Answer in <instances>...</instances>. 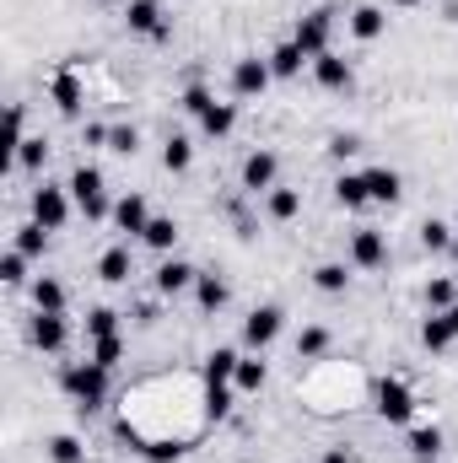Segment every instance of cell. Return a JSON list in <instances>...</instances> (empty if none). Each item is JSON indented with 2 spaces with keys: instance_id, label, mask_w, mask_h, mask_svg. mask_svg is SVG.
<instances>
[{
  "instance_id": "1",
  "label": "cell",
  "mask_w": 458,
  "mask_h": 463,
  "mask_svg": "<svg viewBox=\"0 0 458 463\" xmlns=\"http://www.w3.org/2000/svg\"><path fill=\"white\" fill-rule=\"evenodd\" d=\"M60 388L76 399V410L87 415V410H98L103 399H109V366H98V361H71L65 372H60Z\"/></svg>"
},
{
  "instance_id": "2",
  "label": "cell",
  "mask_w": 458,
  "mask_h": 463,
  "mask_svg": "<svg viewBox=\"0 0 458 463\" xmlns=\"http://www.w3.org/2000/svg\"><path fill=\"white\" fill-rule=\"evenodd\" d=\"M71 200H76V211L87 216V222H103V216H114V205H109V194H103V173L92 167V162H81L76 173H71Z\"/></svg>"
},
{
  "instance_id": "3",
  "label": "cell",
  "mask_w": 458,
  "mask_h": 463,
  "mask_svg": "<svg viewBox=\"0 0 458 463\" xmlns=\"http://www.w3.org/2000/svg\"><path fill=\"white\" fill-rule=\"evenodd\" d=\"M329 33H335V5H319V11H308V16L297 22L291 43H297L308 60H319V54H329Z\"/></svg>"
},
{
  "instance_id": "4",
  "label": "cell",
  "mask_w": 458,
  "mask_h": 463,
  "mask_svg": "<svg viewBox=\"0 0 458 463\" xmlns=\"http://www.w3.org/2000/svg\"><path fill=\"white\" fill-rule=\"evenodd\" d=\"M71 189H60V184H43V189H33V222L49 232H60L65 222H71Z\"/></svg>"
},
{
  "instance_id": "5",
  "label": "cell",
  "mask_w": 458,
  "mask_h": 463,
  "mask_svg": "<svg viewBox=\"0 0 458 463\" xmlns=\"http://www.w3.org/2000/svg\"><path fill=\"white\" fill-rule=\"evenodd\" d=\"M270 81H275V71H270L264 54H243V60L232 65V98H264Z\"/></svg>"
},
{
  "instance_id": "6",
  "label": "cell",
  "mask_w": 458,
  "mask_h": 463,
  "mask_svg": "<svg viewBox=\"0 0 458 463\" xmlns=\"http://www.w3.org/2000/svg\"><path fill=\"white\" fill-rule=\"evenodd\" d=\"M377 415L388 420V426H410V415H415V393L405 388V383H377Z\"/></svg>"
},
{
  "instance_id": "7",
  "label": "cell",
  "mask_w": 458,
  "mask_h": 463,
  "mask_svg": "<svg viewBox=\"0 0 458 463\" xmlns=\"http://www.w3.org/2000/svg\"><path fill=\"white\" fill-rule=\"evenodd\" d=\"M281 324H286V313H281L275 302L253 307V313H248V324H243V345H248V350H264L275 335H281Z\"/></svg>"
},
{
  "instance_id": "8",
  "label": "cell",
  "mask_w": 458,
  "mask_h": 463,
  "mask_svg": "<svg viewBox=\"0 0 458 463\" xmlns=\"http://www.w3.org/2000/svg\"><path fill=\"white\" fill-rule=\"evenodd\" d=\"M350 264L356 269H383L388 264V242L377 227H356L350 232Z\"/></svg>"
},
{
  "instance_id": "9",
  "label": "cell",
  "mask_w": 458,
  "mask_h": 463,
  "mask_svg": "<svg viewBox=\"0 0 458 463\" xmlns=\"http://www.w3.org/2000/svg\"><path fill=\"white\" fill-rule=\"evenodd\" d=\"M124 22H129V33H140V38H157V43L173 33V22L162 16V5H157V0H129Z\"/></svg>"
},
{
  "instance_id": "10",
  "label": "cell",
  "mask_w": 458,
  "mask_h": 463,
  "mask_svg": "<svg viewBox=\"0 0 458 463\" xmlns=\"http://www.w3.org/2000/svg\"><path fill=\"white\" fill-rule=\"evenodd\" d=\"M275 173H281V156H275V151H253V156L243 162V189H248V194H270V189H275Z\"/></svg>"
},
{
  "instance_id": "11",
  "label": "cell",
  "mask_w": 458,
  "mask_h": 463,
  "mask_svg": "<svg viewBox=\"0 0 458 463\" xmlns=\"http://www.w3.org/2000/svg\"><path fill=\"white\" fill-rule=\"evenodd\" d=\"M313 81H319L324 92H350V87H356V71H350V60H340V54L329 49V54L313 60Z\"/></svg>"
},
{
  "instance_id": "12",
  "label": "cell",
  "mask_w": 458,
  "mask_h": 463,
  "mask_svg": "<svg viewBox=\"0 0 458 463\" xmlns=\"http://www.w3.org/2000/svg\"><path fill=\"white\" fill-rule=\"evenodd\" d=\"M71 340V329H65V313H38L33 318V345L43 350V355H60Z\"/></svg>"
},
{
  "instance_id": "13",
  "label": "cell",
  "mask_w": 458,
  "mask_h": 463,
  "mask_svg": "<svg viewBox=\"0 0 458 463\" xmlns=\"http://www.w3.org/2000/svg\"><path fill=\"white\" fill-rule=\"evenodd\" d=\"M195 280H200V269L184 264V259H162V264H157V297H178V291H189Z\"/></svg>"
},
{
  "instance_id": "14",
  "label": "cell",
  "mask_w": 458,
  "mask_h": 463,
  "mask_svg": "<svg viewBox=\"0 0 458 463\" xmlns=\"http://www.w3.org/2000/svg\"><path fill=\"white\" fill-rule=\"evenodd\" d=\"M114 227L124 237H140V232L151 227V205H146V194H124L114 205Z\"/></svg>"
},
{
  "instance_id": "15",
  "label": "cell",
  "mask_w": 458,
  "mask_h": 463,
  "mask_svg": "<svg viewBox=\"0 0 458 463\" xmlns=\"http://www.w3.org/2000/svg\"><path fill=\"white\" fill-rule=\"evenodd\" d=\"M361 178H367V194H372V205H394V200L405 194V178H399L394 167H367Z\"/></svg>"
},
{
  "instance_id": "16",
  "label": "cell",
  "mask_w": 458,
  "mask_h": 463,
  "mask_svg": "<svg viewBox=\"0 0 458 463\" xmlns=\"http://www.w3.org/2000/svg\"><path fill=\"white\" fill-rule=\"evenodd\" d=\"M264 60H270L275 81H291V76H302V65H313V60H308V54H302V49H297L291 38H286V43H275V49H270Z\"/></svg>"
},
{
  "instance_id": "17",
  "label": "cell",
  "mask_w": 458,
  "mask_h": 463,
  "mask_svg": "<svg viewBox=\"0 0 458 463\" xmlns=\"http://www.w3.org/2000/svg\"><path fill=\"white\" fill-rule=\"evenodd\" d=\"M237 361H243V355H237L232 345H216L211 355H205V383H211V388L232 383V377H237Z\"/></svg>"
},
{
  "instance_id": "18",
  "label": "cell",
  "mask_w": 458,
  "mask_h": 463,
  "mask_svg": "<svg viewBox=\"0 0 458 463\" xmlns=\"http://www.w3.org/2000/svg\"><path fill=\"white\" fill-rule=\"evenodd\" d=\"M383 27H388V16H383V5H356V11H350V33H356L361 43H372V38H383Z\"/></svg>"
},
{
  "instance_id": "19",
  "label": "cell",
  "mask_w": 458,
  "mask_h": 463,
  "mask_svg": "<svg viewBox=\"0 0 458 463\" xmlns=\"http://www.w3.org/2000/svg\"><path fill=\"white\" fill-rule=\"evenodd\" d=\"M49 98H54L60 114H81V81H76V71H60L54 87H49Z\"/></svg>"
},
{
  "instance_id": "20",
  "label": "cell",
  "mask_w": 458,
  "mask_h": 463,
  "mask_svg": "<svg viewBox=\"0 0 458 463\" xmlns=\"http://www.w3.org/2000/svg\"><path fill=\"white\" fill-rule=\"evenodd\" d=\"M264 211H270V222H297V211H302V194L275 184V189L264 194Z\"/></svg>"
},
{
  "instance_id": "21",
  "label": "cell",
  "mask_w": 458,
  "mask_h": 463,
  "mask_svg": "<svg viewBox=\"0 0 458 463\" xmlns=\"http://www.w3.org/2000/svg\"><path fill=\"white\" fill-rule=\"evenodd\" d=\"M195 302H200V313H222L227 307V280L222 275H200L195 280Z\"/></svg>"
},
{
  "instance_id": "22",
  "label": "cell",
  "mask_w": 458,
  "mask_h": 463,
  "mask_svg": "<svg viewBox=\"0 0 458 463\" xmlns=\"http://www.w3.org/2000/svg\"><path fill=\"white\" fill-rule=\"evenodd\" d=\"M33 307H38V313H65V286H60L54 275H38V280H33Z\"/></svg>"
},
{
  "instance_id": "23",
  "label": "cell",
  "mask_w": 458,
  "mask_h": 463,
  "mask_svg": "<svg viewBox=\"0 0 458 463\" xmlns=\"http://www.w3.org/2000/svg\"><path fill=\"white\" fill-rule=\"evenodd\" d=\"M335 200H340L345 211H361V205H372V194H367V178H361V173H340V178H335Z\"/></svg>"
},
{
  "instance_id": "24",
  "label": "cell",
  "mask_w": 458,
  "mask_h": 463,
  "mask_svg": "<svg viewBox=\"0 0 458 463\" xmlns=\"http://www.w3.org/2000/svg\"><path fill=\"white\" fill-rule=\"evenodd\" d=\"M11 248H16V253H27V259H43V248H49V227L22 222V227L11 232Z\"/></svg>"
},
{
  "instance_id": "25",
  "label": "cell",
  "mask_w": 458,
  "mask_h": 463,
  "mask_svg": "<svg viewBox=\"0 0 458 463\" xmlns=\"http://www.w3.org/2000/svg\"><path fill=\"white\" fill-rule=\"evenodd\" d=\"M264 377H270V366H264L259 355H243V361H237L232 388H237V393H259V388H264Z\"/></svg>"
},
{
  "instance_id": "26",
  "label": "cell",
  "mask_w": 458,
  "mask_h": 463,
  "mask_svg": "<svg viewBox=\"0 0 458 463\" xmlns=\"http://www.w3.org/2000/svg\"><path fill=\"white\" fill-rule=\"evenodd\" d=\"M135 269H129V248H109L103 259H98V280H109V286H124Z\"/></svg>"
},
{
  "instance_id": "27",
  "label": "cell",
  "mask_w": 458,
  "mask_h": 463,
  "mask_svg": "<svg viewBox=\"0 0 458 463\" xmlns=\"http://www.w3.org/2000/svg\"><path fill=\"white\" fill-rule=\"evenodd\" d=\"M189 162H195L189 135H167V146H162V167H167V173H189Z\"/></svg>"
},
{
  "instance_id": "28",
  "label": "cell",
  "mask_w": 458,
  "mask_h": 463,
  "mask_svg": "<svg viewBox=\"0 0 458 463\" xmlns=\"http://www.w3.org/2000/svg\"><path fill=\"white\" fill-rule=\"evenodd\" d=\"M140 242L157 248V253H167V248L178 242V222H173V216H151V227L140 232Z\"/></svg>"
},
{
  "instance_id": "29",
  "label": "cell",
  "mask_w": 458,
  "mask_h": 463,
  "mask_svg": "<svg viewBox=\"0 0 458 463\" xmlns=\"http://www.w3.org/2000/svg\"><path fill=\"white\" fill-rule=\"evenodd\" d=\"M232 124H237V109H232V103H211V109L200 114V129H205L211 140H222V135H232Z\"/></svg>"
},
{
  "instance_id": "30",
  "label": "cell",
  "mask_w": 458,
  "mask_h": 463,
  "mask_svg": "<svg viewBox=\"0 0 458 463\" xmlns=\"http://www.w3.org/2000/svg\"><path fill=\"white\" fill-rule=\"evenodd\" d=\"M453 302H458V280H453V275L426 280V307H432V313H448Z\"/></svg>"
},
{
  "instance_id": "31",
  "label": "cell",
  "mask_w": 458,
  "mask_h": 463,
  "mask_svg": "<svg viewBox=\"0 0 458 463\" xmlns=\"http://www.w3.org/2000/svg\"><path fill=\"white\" fill-rule=\"evenodd\" d=\"M410 453H415V463H437V453H443V431H437V426L410 431Z\"/></svg>"
},
{
  "instance_id": "32",
  "label": "cell",
  "mask_w": 458,
  "mask_h": 463,
  "mask_svg": "<svg viewBox=\"0 0 458 463\" xmlns=\"http://www.w3.org/2000/svg\"><path fill=\"white\" fill-rule=\"evenodd\" d=\"M453 340H458V335H453V324H448L443 313H432V318L421 324V345H426V350H448Z\"/></svg>"
},
{
  "instance_id": "33",
  "label": "cell",
  "mask_w": 458,
  "mask_h": 463,
  "mask_svg": "<svg viewBox=\"0 0 458 463\" xmlns=\"http://www.w3.org/2000/svg\"><path fill=\"white\" fill-rule=\"evenodd\" d=\"M313 286H319V291H329V297H340L345 286H350V269L329 259V264H319V269H313Z\"/></svg>"
},
{
  "instance_id": "34",
  "label": "cell",
  "mask_w": 458,
  "mask_h": 463,
  "mask_svg": "<svg viewBox=\"0 0 458 463\" xmlns=\"http://www.w3.org/2000/svg\"><path fill=\"white\" fill-rule=\"evenodd\" d=\"M43 162H49V140H43V135H27V140L16 146V167H27V173H38Z\"/></svg>"
},
{
  "instance_id": "35",
  "label": "cell",
  "mask_w": 458,
  "mask_h": 463,
  "mask_svg": "<svg viewBox=\"0 0 458 463\" xmlns=\"http://www.w3.org/2000/svg\"><path fill=\"white\" fill-rule=\"evenodd\" d=\"M324 350H329V329H324V324H308V329L297 335V355H302V361H319Z\"/></svg>"
},
{
  "instance_id": "36",
  "label": "cell",
  "mask_w": 458,
  "mask_h": 463,
  "mask_svg": "<svg viewBox=\"0 0 458 463\" xmlns=\"http://www.w3.org/2000/svg\"><path fill=\"white\" fill-rule=\"evenodd\" d=\"M49 458L54 463H87V448H81V437L60 431V437H49Z\"/></svg>"
},
{
  "instance_id": "37",
  "label": "cell",
  "mask_w": 458,
  "mask_h": 463,
  "mask_svg": "<svg viewBox=\"0 0 458 463\" xmlns=\"http://www.w3.org/2000/svg\"><path fill=\"white\" fill-rule=\"evenodd\" d=\"M421 248L426 253H448L453 248V227L448 222H421Z\"/></svg>"
},
{
  "instance_id": "38",
  "label": "cell",
  "mask_w": 458,
  "mask_h": 463,
  "mask_svg": "<svg viewBox=\"0 0 458 463\" xmlns=\"http://www.w3.org/2000/svg\"><path fill=\"white\" fill-rule=\"evenodd\" d=\"M87 335H92V340L119 335V313H114V307H92V313H87Z\"/></svg>"
},
{
  "instance_id": "39",
  "label": "cell",
  "mask_w": 458,
  "mask_h": 463,
  "mask_svg": "<svg viewBox=\"0 0 458 463\" xmlns=\"http://www.w3.org/2000/svg\"><path fill=\"white\" fill-rule=\"evenodd\" d=\"M109 151H119V156H135V151H140V129H135V124H114Z\"/></svg>"
},
{
  "instance_id": "40",
  "label": "cell",
  "mask_w": 458,
  "mask_h": 463,
  "mask_svg": "<svg viewBox=\"0 0 458 463\" xmlns=\"http://www.w3.org/2000/svg\"><path fill=\"white\" fill-rule=\"evenodd\" d=\"M22 140H27V114H22V103H11V114H5V146H11V156H16Z\"/></svg>"
},
{
  "instance_id": "41",
  "label": "cell",
  "mask_w": 458,
  "mask_h": 463,
  "mask_svg": "<svg viewBox=\"0 0 458 463\" xmlns=\"http://www.w3.org/2000/svg\"><path fill=\"white\" fill-rule=\"evenodd\" d=\"M119 355H124V340H119V335H109V340H92V361H98V366H109V372H114Z\"/></svg>"
},
{
  "instance_id": "42",
  "label": "cell",
  "mask_w": 458,
  "mask_h": 463,
  "mask_svg": "<svg viewBox=\"0 0 458 463\" xmlns=\"http://www.w3.org/2000/svg\"><path fill=\"white\" fill-rule=\"evenodd\" d=\"M0 280H5V286H22V280H27V253L11 248V253L0 259Z\"/></svg>"
},
{
  "instance_id": "43",
  "label": "cell",
  "mask_w": 458,
  "mask_h": 463,
  "mask_svg": "<svg viewBox=\"0 0 458 463\" xmlns=\"http://www.w3.org/2000/svg\"><path fill=\"white\" fill-rule=\"evenodd\" d=\"M227 410H232V393H227V383H222V388H211V383H205V415H211V420H222Z\"/></svg>"
},
{
  "instance_id": "44",
  "label": "cell",
  "mask_w": 458,
  "mask_h": 463,
  "mask_svg": "<svg viewBox=\"0 0 458 463\" xmlns=\"http://www.w3.org/2000/svg\"><path fill=\"white\" fill-rule=\"evenodd\" d=\"M211 103H216V98H211V92H205V87H200V81H189V87H184V109H189V114H195V118L205 114V109H211Z\"/></svg>"
},
{
  "instance_id": "45",
  "label": "cell",
  "mask_w": 458,
  "mask_h": 463,
  "mask_svg": "<svg viewBox=\"0 0 458 463\" xmlns=\"http://www.w3.org/2000/svg\"><path fill=\"white\" fill-rule=\"evenodd\" d=\"M356 151H361V135H329V156H335V162H345V156H356Z\"/></svg>"
},
{
  "instance_id": "46",
  "label": "cell",
  "mask_w": 458,
  "mask_h": 463,
  "mask_svg": "<svg viewBox=\"0 0 458 463\" xmlns=\"http://www.w3.org/2000/svg\"><path fill=\"white\" fill-rule=\"evenodd\" d=\"M109 135H114L109 124H87V146H109Z\"/></svg>"
},
{
  "instance_id": "47",
  "label": "cell",
  "mask_w": 458,
  "mask_h": 463,
  "mask_svg": "<svg viewBox=\"0 0 458 463\" xmlns=\"http://www.w3.org/2000/svg\"><path fill=\"white\" fill-rule=\"evenodd\" d=\"M319 463H350V453H345V448H324V458Z\"/></svg>"
},
{
  "instance_id": "48",
  "label": "cell",
  "mask_w": 458,
  "mask_h": 463,
  "mask_svg": "<svg viewBox=\"0 0 458 463\" xmlns=\"http://www.w3.org/2000/svg\"><path fill=\"white\" fill-rule=\"evenodd\" d=\"M443 318H448V324H453V335H458V302H453V307H448V313H443Z\"/></svg>"
},
{
  "instance_id": "49",
  "label": "cell",
  "mask_w": 458,
  "mask_h": 463,
  "mask_svg": "<svg viewBox=\"0 0 458 463\" xmlns=\"http://www.w3.org/2000/svg\"><path fill=\"white\" fill-rule=\"evenodd\" d=\"M394 5H421V0H394Z\"/></svg>"
},
{
  "instance_id": "50",
  "label": "cell",
  "mask_w": 458,
  "mask_h": 463,
  "mask_svg": "<svg viewBox=\"0 0 458 463\" xmlns=\"http://www.w3.org/2000/svg\"><path fill=\"white\" fill-rule=\"evenodd\" d=\"M453 280H458V253H453Z\"/></svg>"
},
{
  "instance_id": "51",
  "label": "cell",
  "mask_w": 458,
  "mask_h": 463,
  "mask_svg": "<svg viewBox=\"0 0 458 463\" xmlns=\"http://www.w3.org/2000/svg\"><path fill=\"white\" fill-rule=\"evenodd\" d=\"M92 5H109V0H92Z\"/></svg>"
}]
</instances>
